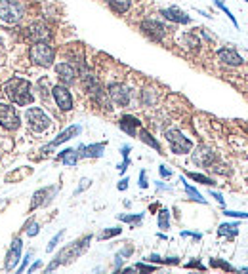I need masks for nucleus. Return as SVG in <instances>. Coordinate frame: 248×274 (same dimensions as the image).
Here are the masks:
<instances>
[{
    "mask_svg": "<svg viewBox=\"0 0 248 274\" xmlns=\"http://www.w3.org/2000/svg\"><path fill=\"white\" fill-rule=\"evenodd\" d=\"M237 232H239V225H237V223H223V225H220V228H218V234H220V236L235 238Z\"/></svg>",
    "mask_w": 248,
    "mask_h": 274,
    "instance_id": "nucleus-20",
    "label": "nucleus"
},
{
    "mask_svg": "<svg viewBox=\"0 0 248 274\" xmlns=\"http://www.w3.org/2000/svg\"><path fill=\"white\" fill-rule=\"evenodd\" d=\"M183 42H185V46H187L189 50H193V51H197V50H198V46H200L198 38H197L195 34H191V33H187L185 36H183Z\"/></svg>",
    "mask_w": 248,
    "mask_h": 274,
    "instance_id": "nucleus-24",
    "label": "nucleus"
},
{
    "mask_svg": "<svg viewBox=\"0 0 248 274\" xmlns=\"http://www.w3.org/2000/svg\"><path fill=\"white\" fill-rule=\"evenodd\" d=\"M140 139H142L143 143L151 145V147H153L155 151H160V145L157 143V141H155V139H153V136H151V134H149L147 130H142V132H140Z\"/></svg>",
    "mask_w": 248,
    "mask_h": 274,
    "instance_id": "nucleus-25",
    "label": "nucleus"
},
{
    "mask_svg": "<svg viewBox=\"0 0 248 274\" xmlns=\"http://www.w3.org/2000/svg\"><path fill=\"white\" fill-rule=\"evenodd\" d=\"M52 93H53V99L57 103V107L61 111H71L73 109V97H71V91L65 88V86L57 84L52 88Z\"/></svg>",
    "mask_w": 248,
    "mask_h": 274,
    "instance_id": "nucleus-9",
    "label": "nucleus"
},
{
    "mask_svg": "<svg viewBox=\"0 0 248 274\" xmlns=\"http://www.w3.org/2000/svg\"><path fill=\"white\" fill-rule=\"evenodd\" d=\"M210 265H212V267H220V269H223V271H235V267H231L229 263L220 261V259H212V261H210Z\"/></svg>",
    "mask_w": 248,
    "mask_h": 274,
    "instance_id": "nucleus-30",
    "label": "nucleus"
},
{
    "mask_svg": "<svg viewBox=\"0 0 248 274\" xmlns=\"http://www.w3.org/2000/svg\"><path fill=\"white\" fill-rule=\"evenodd\" d=\"M90 240H92V236H86V238H82V240H78V242H74V244H71L69 248H65V250H63V251L57 255V261H53V263L50 265V267H48V269H46V271L50 273V271H53L57 265H61V263H67V261L76 259V257L80 255V253H82L86 248H88Z\"/></svg>",
    "mask_w": 248,
    "mask_h": 274,
    "instance_id": "nucleus-3",
    "label": "nucleus"
},
{
    "mask_svg": "<svg viewBox=\"0 0 248 274\" xmlns=\"http://www.w3.org/2000/svg\"><path fill=\"white\" fill-rule=\"evenodd\" d=\"M134 269H138V271H155V267H151V265H143V263H138Z\"/></svg>",
    "mask_w": 248,
    "mask_h": 274,
    "instance_id": "nucleus-36",
    "label": "nucleus"
},
{
    "mask_svg": "<svg viewBox=\"0 0 248 274\" xmlns=\"http://www.w3.org/2000/svg\"><path fill=\"white\" fill-rule=\"evenodd\" d=\"M109 97L115 105L126 107L130 103V90L124 84H111L109 86Z\"/></svg>",
    "mask_w": 248,
    "mask_h": 274,
    "instance_id": "nucleus-10",
    "label": "nucleus"
},
{
    "mask_svg": "<svg viewBox=\"0 0 248 274\" xmlns=\"http://www.w3.org/2000/svg\"><path fill=\"white\" fill-rule=\"evenodd\" d=\"M128 153H130V147H128V145H124V147H123V156H124V158H128Z\"/></svg>",
    "mask_w": 248,
    "mask_h": 274,
    "instance_id": "nucleus-45",
    "label": "nucleus"
},
{
    "mask_svg": "<svg viewBox=\"0 0 248 274\" xmlns=\"http://www.w3.org/2000/svg\"><path fill=\"white\" fill-rule=\"evenodd\" d=\"M29 57L33 63L40 67H52L53 59H55V50L46 42H35L29 50Z\"/></svg>",
    "mask_w": 248,
    "mask_h": 274,
    "instance_id": "nucleus-2",
    "label": "nucleus"
},
{
    "mask_svg": "<svg viewBox=\"0 0 248 274\" xmlns=\"http://www.w3.org/2000/svg\"><path fill=\"white\" fill-rule=\"evenodd\" d=\"M142 213H138V215H119V219L124 223H140L142 221Z\"/></svg>",
    "mask_w": 248,
    "mask_h": 274,
    "instance_id": "nucleus-32",
    "label": "nucleus"
},
{
    "mask_svg": "<svg viewBox=\"0 0 248 274\" xmlns=\"http://www.w3.org/2000/svg\"><path fill=\"white\" fill-rule=\"evenodd\" d=\"M142 31L143 34H147L151 40H155V42H160L162 38H164V34H166V29H164V25L159 23V21H155V19H145L142 23Z\"/></svg>",
    "mask_w": 248,
    "mask_h": 274,
    "instance_id": "nucleus-8",
    "label": "nucleus"
},
{
    "mask_svg": "<svg viewBox=\"0 0 248 274\" xmlns=\"http://www.w3.org/2000/svg\"><path fill=\"white\" fill-rule=\"evenodd\" d=\"M52 36L50 33V29L44 25V23H33L29 29H27V38L29 40H33V42H46L48 38Z\"/></svg>",
    "mask_w": 248,
    "mask_h": 274,
    "instance_id": "nucleus-11",
    "label": "nucleus"
},
{
    "mask_svg": "<svg viewBox=\"0 0 248 274\" xmlns=\"http://www.w3.org/2000/svg\"><path fill=\"white\" fill-rule=\"evenodd\" d=\"M29 259H31V255H25V259H23V265H21V269H19V273H23V269L27 267V263H29Z\"/></svg>",
    "mask_w": 248,
    "mask_h": 274,
    "instance_id": "nucleus-43",
    "label": "nucleus"
},
{
    "mask_svg": "<svg viewBox=\"0 0 248 274\" xmlns=\"http://www.w3.org/2000/svg\"><path fill=\"white\" fill-rule=\"evenodd\" d=\"M0 124H2V128H6L8 132L18 130L19 124H21L16 109H14L12 105H8V103H0Z\"/></svg>",
    "mask_w": 248,
    "mask_h": 274,
    "instance_id": "nucleus-7",
    "label": "nucleus"
},
{
    "mask_svg": "<svg viewBox=\"0 0 248 274\" xmlns=\"http://www.w3.org/2000/svg\"><path fill=\"white\" fill-rule=\"evenodd\" d=\"M103 149H105V143H96V145H80L78 147V156H84V158H99L103 154Z\"/></svg>",
    "mask_w": 248,
    "mask_h": 274,
    "instance_id": "nucleus-16",
    "label": "nucleus"
},
{
    "mask_svg": "<svg viewBox=\"0 0 248 274\" xmlns=\"http://www.w3.org/2000/svg\"><path fill=\"white\" fill-rule=\"evenodd\" d=\"M160 175H162V177H170V175H172V171L170 170H166V166H160Z\"/></svg>",
    "mask_w": 248,
    "mask_h": 274,
    "instance_id": "nucleus-39",
    "label": "nucleus"
},
{
    "mask_svg": "<svg viewBox=\"0 0 248 274\" xmlns=\"http://www.w3.org/2000/svg\"><path fill=\"white\" fill-rule=\"evenodd\" d=\"M23 17V6L18 0H0V19L8 25L18 23Z\"/></svg>",
    "mask_w": 248,
    "mask_h": 274,
    "instance_id": "nucleus-4",
    "label": "nucleus"
},
{
    "mask_svg": "<svg viewBox=\"0 0 248 274\" xmlns=\"http://www.w3.org/2000/svg\"><path fill=\"white\" fill-rule=\"evenodd\" d=\"M21 246H23V242L19 238L14 240V244H12V248H10V251H8V255H6V269L8 271H12L16 265H18V261L21 259Z\"/></svg>",
    "mask_w": 248,
    "mask_h": 274,
    "instance_id": "nucleus-14",
    "label": "nucleus"
},
{
    "mask_svg": "<svg viewBox=\"0 0 248 274\" xmlns=\"http://www.w3.org/2000/svg\"><path fill=\"white\" fill-rule=\"evenodd\" d=\"M218 59H220L222 63H225V65H231V67H237V65L243 63V57H241L235 50H227V48L218 51Z\"/></svg>",
    "mask_w": 248,
    "mask_h": 274,
    "instance_id": "nucleus-15",
    "label": "nucleus"
},
{
    "mask_svg": "<svg viewBox=\"0 0 248 274\" xmlns=\"http://www.w3.org/2000/svg\"><path fill=\"white\" fill-rule=\"evenodd\" d=\"M193 181H198V183H202V185H214V181L210 177H206V175H202V173H187Z\"/></svg>",
    "mask_w": 248,
    "mask_h": 274,
    "instance_id": "nucleus-29",
    "label": "nucleus"
},
{
    "mask_svg": "<svg viewBox=\"0 0 248 274\" xmlns=\"http://www.w3.org/2000/svg\"><path fill=\"white\" fill-rule=\"evenodd\" d=\"M210 194H212V198H216V200H218L220 204H223V196H222L220 192H210Z\"/></svg>",
    "mask_w": 248,
    "mask_h": 274,
    "instance_id": "nucleus-40",
    "label": "nucleus"
},
{
    "mask_svg": "<svg viewBox=\"0 0 248 274\" xmlns=\"http://www.w3.org/2000/svg\"><path fill=\"white\" fill-rule=\"evenodd\" d=\"M183 183H185V181H183ZM183 187H185V192H187V194H189V196H191V198H193V200H197V202H200V204H204V202H206V200H204V198H202V196H200V192H198V190H197V188H193V187H191V185H189V183H185V185H183Z\"/></svg>",
    "mask_w": 248,
    "mask_h": 274,
    "instance_id": "nucleus-26",
    "label": "nucleus"
},
{
    "mask_svg": "<svg viewBox=\"0 0 248 274\" xmlns=\"http://www.w3.org/2000/svg\"><path fill=\"white\" fill-rule=\"evenodd\" d=\"M25 118H27L29 128H31L33 132H36V134H40V132L48 130V128H50V122H52V120L48 118V114H46L42 109H29V111H27V114H25Z\"/></svg>",
    "mask_w": 248,
    "mask_h": 274,
    "instance_id": "nucleus-5",
    "label": "nucleus"
},
{
    "mask_svg": "<svg viewBox=\"0 0 248 274\" xmlns=\"http://www.w3.org/2000/svg\"><path fill=\"white\" fill-rule=\"evenodd\" d=\"M59 158H61V162L65 164V166H74L76 162H78V151H74V149H67V151H63V153L59 154Z\"/></svg>",
    "mask_w": 248,
    "mask_h": 274,
    "instance_id": "nucleus-22",
    "label": "nucleus"
},
{
    "mask_svg": "<svg viewBox=\"0 0 248 274\" xmlns=\"http://www.w3.org/2000/svg\"><path fill=\"white\" fill-rule=\"evenodd\" d=\"M166 139H168V143H170L172 153H176V154H187L193 149V143L183 136L181 132H177V130H168V132H166Z\"/></svg>",
    "mask_w": 248,
    "mask_h": 274,
    "instance_id": "nucleus-6",
    "label": "nucleus"
},
{
    "mask_svg": "<svg viewBox=\"0 0 248 274\" xmlns=\"http://www.w3.org/2000/svg\"><path fill=\"white\" fill-rule=\"evenodd\" d=\"M147 185H149V183H147V173H145V171H142V173H140V187L145 188Z\"/></svg>",
    "mask_w": 248,
    "mask_h": 274,
    "instance_id": "nucleus-35",
    "label": "nucleus"
},
{
    "mask_svg": "<svg viewBox=\"0 0 248 274\" xmlns=\"http://www.w3.org/2000/svg\"><path fill=\"white\" fill-rule=\"evenodd\" d=\"M214 160H216V154H214V151L208 149V147H198L195 153H193V162L198 164V166H202V168L212 166Z\"/></svg>",
    "mask_w": 248,
    "mask_h": 274,
    "instance_id": "nucleus-12",
    "label": "nucleus"
},
{
    "mask_svg": "<svg viewBox=\"0 0 248 274\" xmlns=\"http://www.w3.org/2000/svg\"><path fill=\"white\" fill-rule=\"evenodd\" d=\"M52 192H55V188H42V190H38L35 194V200H33V207H36V206H44L50 202V198H46L48 194H52Z\"/></svg>",
    "mask_w": 248,
    "mask_h": 274,
    "instance_id": "nucleus-23",
    "label": "nucleus"
},
{
    "mask_svg": "<svg viewBox=\"0 0 248 274\" xmlns=\"http://www.w3.org/2000/svg\"><path fill=\"white\" fill-rule=\"evenodd\" d=\"M61 236H63V230H61V232H57V234H55V236H53V238L50 240V244H48V251H52L53 248L57 246V242L61 240Z\"/></svg>",
    "mask_w": 248,
    "mask_h": 274,
    "instance_id": "nucleus-33",
    "label": "nucleus"
},
{
    "mask_svg": "<svg viewBox=\"0 0 248 274\" xmlns=\"http://www.w3.org/2000/svg\"><path fill=\"white\" fill-rule=\"evenodd\" d=\"M225 215H227V217H241V219H248V213H241V211H229V209H225Z\"/></svg>",
    "mask_w": 248,
    "mask_h": 274,
    "instance_id": "nucleus-34",
    "label": "nucleus"
},
{
    "mask_svg": "<svg viewBox=\"0 0 248 274\" xmlns=\"http://www.w3.org/2000/svg\"><path fill=\"white\" fill-rule=\"evenodd\" d=\"M160 14L166 17V19L174 21V23H189V21H191V17L187 16V14H183L181 10H177V8H166V10H162Z\"/></svg>",
    "mask_w": 248,
    "mask_h": 274,
    "instance_id": "nucleus-19",
    "label": "nucleus"
},
{
    "mask_svg": "<svg viewBox=\"0 0 248 274\" xmlns=\"http://www.w3.org/2000/svg\"><path fill=\"white\" fill-rule=\"evenodd\" d=\"M159 227L162 230H166L168 227H170V213H168V209H160L159 213Z\"/></svg>",
    "mask_w": 248,
    "mask_h": 274,
    "instance_id": "nucleus-27",
    "label": "nucleus"
},
{
    "mask_svg": "<svg viewBox=\"0 0 248 274\" xmlns=\"http://www.w3.org/2000/svg\"><path fill=\"white\" fill-rule=\"evenodd\" d=\"M88 185H90V181H88V179H82V181H80V187L76 188V194H78L80 190H84V188L88 187Z\"/></svg>",
    "mask_w": 248,
    "mask_h": 274,
    "instance_id": "nucleus-38",
    "label": "nucleus"
},
{
    "mask_svg": "<svg viewBox=\"0 0 248 274\" xmlns=\"http://www.w3.org/2000/svg\"><path fill=\"white\" fill-rule=\"evenodd\" d=\"M119 126H121V130H123L124 134H128V136H136V132H138V128L142 126V122L138 118H134V116H123L121 122H119Z\"/></svg>",
    "mask_w": 248,
    "mask_h": 274,
    "instance_id": "nucleus-17",
    "label": "nucleus"
},
{
    "mask_svg": "<svg viewBox=\"0 0 248 274\" xmlns=\"http://www.w3.org/2000/svg\"><path fill=\"white\" fill-rule=\"evenodd\" d=\"M78 134H80V126H71L69 130H65V132H61L59 136L55 137V139H53L52 143H50V145H48V147H46L44 151H48V149H52V147H57V145H61V143H65V141H69L71 137L78 136Z\"/></svg>",
    "mask_w": 248,
    "mask_h": 274,
    "instance_id": "nucleus-18",
    "label": "nucleus"
},
{
    "mask_svg": "<svg viewBox=\"0 0 248 274\" xmlns=\"http://www.w3.org/2000/svg\"><path fill=\"white\" fill-rule=\"evenodd\" d=\"M36 232H38V225H35V223H31V228L27 230V234H29V236H35Z\"/></svg>",
    "mask_w": 248,
    "mask_h": 274,
    "instance_id": "nucleus-37",
    "label": "nucleus"
},
{
    "mask_svg": "<svg viewBox=\"0 0 248 274\" xmlns=\"http://www.w3.org/2000/svg\"><path fill=\"white\" fill-rule=\"evenodd\" d=\"M149 261H153V263H162V259L159 255H151L149 257Z\"/></svg>",
    "mask_w": 248,
    "mask_h": 274,
    "instance_id": "nucleus-44",
    "label": "nucleus"
},
{
    "mask_svg": "<svg viewBox=\"0 0 248 274\" xmlns=\"http://www.w3.org/2000/svg\"><path fill=\"white\" fill-rule=\"evenodd\" d=\"M40 267H42V263H40V261H36V263L33 265V267H31V269H29V271L33 273V271H36V269H40Z\"/></svg>",
    "mask_w": 248,
    "mask_h": 274,
    "instance_id": "nucleus-46",
    "label": "nucleus"
},
{
    "mask_svg": "<svg viewBox=\"0 0 248 274\" xmlns=\"http://www.w3.org/2000/svg\"><path fill=\"white\" fill-rule=\"evenodd\" d=\"M55 72L63 84H74V80H76V68L73 67L71 63H57Z\"/></svg>",
    "mask_w": 248,
    "mask_h": 274,
    "instance_id": "nucleus-13",
    "label": "nucleus"
},
{
    "mask_svg": "<svg viewBox=\"0 0 248 274\" xmlns=\"http://www.w3.org/2000/svg\"><path fill=\"white\" fill-rule=\"evenodd\" d=\"M247 2H248V0H247Z\"/></svg>",
    "mask_w": 248,
    "mask_h": 274,
    "instance_id": "nucleus-47",
    "label": "nucleus"
},
{
    "mask_svg": "<svg viewBox=\"0 0 248 274\" xmlns=\"http://www.w3.org/2000/svg\"><path fill=\"white\" fill-rule=\"evenodd\" d=\"M128 164H130V160H128V158H124V162L121 164V166H119V171H124V170H126V168H128Z\"/></svg>",
    "mask_w": 248,
    "mask_h": 274,
    "instance_id": "nucleus-41",
    "label": "nucleus"
},
{
    "mask_svg": "<svg viewBox=\"0 0 248 274\" xmlns=\"http://www.w3.org/2000/svg\"><path fill=\"white\" fill-rule=\"evenodd\" d=\"M126 187H128V179H123V181L119 183V190H126Z\"/></svg>",
    "mask_w": 248,
    "mask_h": 274,
    "instance_id": "nucleus-42",
    "label": "nucleus"
},
{
    "mask_svg": "<svg viewBox=\"0 0 248 274\" xmlns=\"http://www.w3.org/2000/svg\"><path fill=\"white\" fill-rule=\"evenodd\" d=\"M109 8L117 14H126L130 10V0H105Z\"/></svg>",
    "mask_w": 248,
    "mask_h": 274,
    "instance_id": "nucleus-21",
    "label": "nucleus"
},
{
    "mask_svg": "<svg viewBox=\"0 0 248 274\" xmlns=\"http://www.w3.org/2000/svg\"><path fill=\"white\" fill-rule=\"evenodd\" d=\"M214 2H216V6H218L220 10H223V14H225V16L229 17L231 21H233V25H235V27H239V23H237V19H235V16L231 14V10H229V8H227V6H225V4L222 2V0H214Z\"/></svg>",
    "mask_w": 248,
    "mask_h": 274,
    "instance_id": "nucleus-28",
    "label": "nucleus"
},
{
    "mask_svg": "<svg viewBox=\"0 0 248 274\" xmlns=\"http://www.w3.org/2000/svg\"><path fill=\"white\" fill-rule=\"evenodd\" d=\"M117 234H121V228H119V227H115V228H107V230H103V232L99 234V238H101V240H107V238H111V236H117Z\"/></svg>",
    "mask_w": 248,
    "mask_h": 274,
    "instance_id": "nucleus-31",
    "label": "nucleus"
},
{
    "mask_svg": "<svg viewBox=\"0 0 248 274\" xmlns=\"http://www.w3.org/2000/svg\"><path fill=\"white\" fill-rule=\"evenodd\" d=\"M4 93L18 105H31L33 103V93H31V84L23 78H12L6 88H4Z\"/></svg>",
    "mask_w": 248,
    "mask_h": 274,
    "instance_id": "nucleus-1",
    "label": "nucleus"
}]
</instances>
